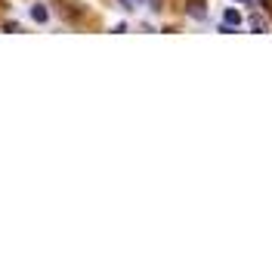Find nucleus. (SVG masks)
<instances>
[{
    "label": "nucleus",
    "instance_id": "7",
    "mask_svg": "<svg viewBox=\"0 0 272 266\" xmlns=\"http://www.w3.org/2000/svg\"><path fill=\"white\" fill-rule=\"evenodd\" d=\"M244 4H253V0H244Z\"/></svg>",
    "mask_w": 272,
    "mask_h": 266
},
{
    "label": "nucleus",
    "instance_id": "2",
    "mask_svg": "<svg viewBox=\"0 0 272 266\" xmlns=\"http://www.w3.org/2000/svg\"><path fill=\"white\" fill-rule=\"evenodd\" d=\"M189 16H192V19H204V16H207V7H204V0H189Z\"/></svg>",
    "mask_w": 272,
    "mask_h": 266
},
{
    "label": "nucleus",
    "instance_id": "1",
    "mask_svg": "<svg viewBox=\"0 0 272 266\" xmlns=\"http://www.w3.org/2000/svg\"><path fill=\"white\" fill-rule=\"evenodd\" d=\"M247 25H250V31H253V34H266V31H269V22L263 19V16H260V13H250V19H247Z\"/></svg>",
    "mask_w": 272,
    "mask_h": 266
},
{
    "label": "nucleus",
    "instance_id": "4",
    "mask_svg": "<svg viewBox=\"0 0 272 266\" xmlns=\"http://www.w3.org/2000/svg\"><path fill=\"white\" fill-rule=\"evenodd\" d=\"M31 19H34V22H41V25H44V22L50 19V10H47L44 4H34V7H31Z\"/></svg>",
    "mask_w": 272,
    "mask_h": 266
},
{
    "label": "nucleus",
    "instance_id": "5",
    "mask_svg": "<svg viewBox=\"0 0 272 266\" xmlns=\"http://www.w3.org/2000/svg\"><path fill=\"white\" fill-rule=\"evenodd\" d=\"M4 31H10V34H16V31H22V28H19V25H16V22H7V25H4Z\"/></svg>",
    "mask_w": 272,
    "mask_h": 266
},
{
    "label": "nucleus",
    "instance_id": "6",
    "mask_svg": "<svg viewBox=\"0 0 272 266\" xmlns=\"http://www.w3.org/2000/svg\"><path fill=\"white\" fill-rule=\"evenodd\" d=\"M257 4H260L263 10H272V0H257Z\"/></svg>",
    "mask_w": 272,
    "mask_h": 266
},
{
    "label": "nucleus",
    "instance_id": "3",
    "mask_svg": "<svg viewBox=\"0 0 272 266\" xmlns=\"http://www.w3.org/2000/svg\"><path fill=\"white\" fill-rule=\"evenodd\" d=\"M223 25H229V28H238L241 25V16H238V10H223Z\"/></svg>",
    "mask_w": 272,
    "mask_h": 266
}]
</instances>
